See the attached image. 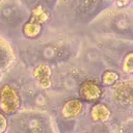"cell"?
I'll return each mask as SVG.
<instances>
[{
	"label": "cell",
	"instance_id": "30bf717a",
	"mask_svg": "<svg viewBox=\"0 0 133 133\" xmlns=\"http://www.w3.org/2000/svg\"><path fill=\"white\" fill-rule=\"evenodd\" d=\"M123 70L128 74H131L133 72V54L131 52L128 53L123 61Z\"/></svg>",
	"mask_w": 133,
	"mask_h": 133
},
{
	"label": "cell",
	"instance_id": "5b68a950",
	"mask_svg": "<svg viewBox=\"0 0 133 133\" xmlns=\"http://www.w3.org/2000/svg\"><path fill=\"white\" fill-rule=\"evenodd\" d=\"M111 115L110 109L102 103H98L92 106L90 111V116L95 122H105Z\"/></svg>",
	"mask_w": 133,
	"mask_h": 133
},
{
	"label": "cell",
	"instance_id": "6da1fadb",
	"mask_svg": "<svg viewBox=\"0 0 133 133\" xmlns=\"http://www.w3.org/2000/svg\"><path fill=\"white\" fill-rule=\"evenodd\" d=\"M21 105L18 91L8 84L1 87L0 90V108L6 114L15 113Z\"/></svg>",
	"mask_w": 133,
	"mask_h": 133
},
{
	"label": "cell",
	"instance_id": "3957f363",
	"mask_svg": "<svg viewBox=\"0 0 133 133\" xmlns=\"http://www.w3.org/2000/svg\"><path fill=\"white\" fill-rule=\"evenodd\" d=\"M33 77L43 88H48L51 86V69L49 65L45 63L36 65L33 70Z\"/></svg>",
	"mask_w": 133,
	"mask_h": 133
},
{
	"label": "cell",
	"instance_id": "8992f818",
	"mask_svg": "<svg viewBox=\"0 0 133 133\" xmlns=\"http://www.w3.org/2000/svg\"><path fill=\"white\" fill-rule=\"evenodd\" d=\"M115 95L125 103H130L132 101V84L131 82H121L114 87Z\"/></svg>",
	"mask_w": 133,
	"mask_h": 133
},
{
	"label": "cell",
	"instance_id": "ba28073f",
	"mask_svg": "<svg viewBox=\"0 0 133 133\" xmlns=\"http://www.w3.org/2000/svg\"><path fill=\"white\" fill-rule=\"evenodd\" d=\"M41 29H42V25L33 23L31 21H28L23 26V33L27 37H35V36H37L39 34Z\"/></svg>",
	"mask_w": 133,
	"mask_h": 133
},
{
	"label": "cell",
	"instance_id": "277c9868",
	"mask_svg": "<svg viewBox=\"0 0 133 133\" xmlns=\"http://www.w3.org/2000/svg\"><path fill=\"white\" fill-rule=\"evenodd\" d=\"M82 111V103L77 99H72L65 102L61 109V114L66 118L78 116Z\"/></svg>",
	"mask_w": 133,
	"mask_h": 133
},
{
	"label": "cell",
	"instance_id": "7a4b0ae2",
	"mask_svg": "<svg viewBox=\"0 0 133 133\" xmlns=\"http://www.w3.org/2000/svg\"><path fill=\"white\" fill-rule=\"evenodd\" d=\"M103 89L100 84L95 81L87 80L84 81L79 88V95L81 99L87 102H95L102 97Z\"/></svg>",
	"mask_w": 133,
	"mask_h": 133
},
{
	"label": "cell",
	"instance_id": "8fae6325",
	"mask_svg": "<svg viewBox=\"0 0 133 133\" xmlns=\"http://www.w3.org/2000/svg\"><path fill=\"white\" fill-rule=\"evenodd\" d=\"M6 127H7L6 117L2 113H0V133H3L6 130Z\"/></svg>",
	"mask_w": 133,
	"mask_h": 133
},
{
	"label": "cell",
	"instance_id": "9c48e42d",
	"mask_svg": "<svg viewBox=\"0 0 133 133\" xmlns=\"http://www.w3.org/2000/svg\"><path fill=\"white\" fill-rule=\"evenodd\" d=\"M118 74L114 71H106L103 73L102 82L104 85H112L118 80Z\"/></svg>",
	"mask_w": 133,
	"mask_h": 133
},
{
	"label": "cell",
	"instance_id": "52a82bcc",
	"mask_svg": "<svg viewBox=\"0 0 133 133\" xmlns=\"http://www.w3.org/2000/svg\"><path fill=\"white\" fill-rule=\"evenodd\" d=\"M49 18V15L48 12L42 7V6H36L32 9L31 11V17H30V20L31 22L33 23H36V24H44Z\"/></svg>",
	"mask_w": 133,
	"mask_h": 133
},
{
	"label": "cell",
	"instance_id": "7c38bea8",
	"mask_svg": "<svg viewBox=\"0 0 133 133\" xmlns=\"http://www.w3.org/2000/svg\"><path fill=\"white\" fill-rule=\"evenodd\" d=\"M131 0H117V5L118 6H123V5H126L130 2Z\"/></svg>",
	"mask_w": 133,
	"mask_h": 133
}]
</instances>
